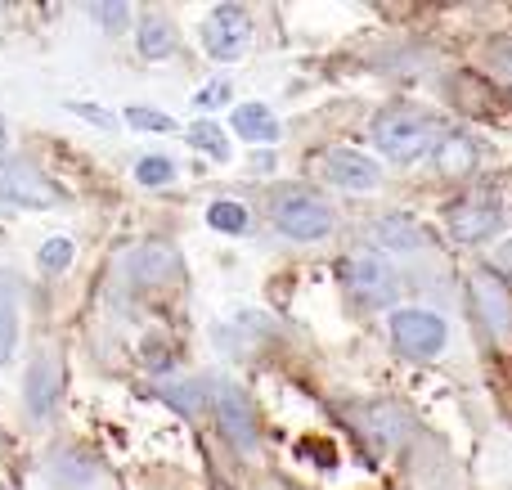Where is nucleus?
Segmentation results:
<instances>
[{
  "mask_svg": "<svg viewBox=\"0 0 512 490\" xmlns=\"http://www.w3.org/2000/svg\"><path fill=\"white\" fill-rule=\"evenodd\" d=\"M369 135L391 162H418L436 144V122L427 113H418V108L396 104V108H382V113L373 117Z\"/></svg>",
  "mask_w": 512,
  "mask_h": 490,
  "instance_id": "obj_1",
  "label": "nucleus"
},
{
  "mask_svg": "<svg viewBox=\"0 0 512 490\" xmlns=\"http://www.w3.org/2000/svg\"><path fill=\"white\" fill-rule=\"evenodd\" d=\"M270 216L288 239H301V243L324 239V234L333 230V212H328V203L319 194H310V189H301V185L279 189L274 203H270Z\"/></svg>",
  "mask_w": 512,
  "mask_h": 490,
  "instance_id": "obj_2",
  "label": "nucleus"
},
{
  "mask_svg": "<svg viewBox=\"0 0 512 490\" xmlns=\"http://www.w3.org/2000/svg\"><path fill=\"white\" fill-rule=\"evenodd\" d=\"M468 297H472V311H477L481 329H486L499 347H512V293H508L504 279H499L490 266L472 270Z\"/></svg>",
  "mask_w": 512,
  "mask_h": 490,
  "instance_id": "obj_3",
  "label": "nucleus"
},
{
  "mask_svg": "<svg viewBox=\"0 0 512 490\" xmlns=\"http://www.w3.org/2000/svg\"><path fill=\"white\" fill-rule=\"evenodd\" d=\"M450 329L436 311H423V306H405V311L391 315V342H396L400 356L409 360H432L436 351L445 347Z\"/></svg>",
  "mask_w": 512,
  "mask_h": 490,
  "instance_id": "obj_4",
  "label": "nucleus"
},
{
  "mask_svg": "<svg viewBox=\"0 0 512 490\" xmlns=\"http://www.w3.org/2000/svg\"><path fill=\"white\" fill-rule=\"evenodd\" d=\"M342 284L351 288V297L360 306H387L396 297V275L378 252H355L342 261Z\"/></svg>",
  "mask_w": 512,
  "mask_h": 490,
  "instance_id": "obj_5",
  "label": "nucleus"
},
{
  "mask_svg": "<svg viewBox=\"0 0 512 490\" xmlns=\"http://www.w3.org/2000/svg\"><path fill=\"white\" fill-rule=\"evenodd\" d=\"M54 203H59V189L27 158L0 162V207H54Z\"/></svg>",
  "mask_w": 512,
  "mask_h": 490,
  "instance_id": "obj_6",
  "label": "nucleus"
},
{
  "mask_svg": "<svg viewBox=\"0 0 512 490\" xmlns=\"http://www.w3.org/2000/svg\"><path fill=\"white\" fill-rule=\"evenodd\" d=\"M252 41V23L239 5H216L203 23V45L212 59H239Z\"/></svg>",
  "mask_w": 512,
  "mask_h": 490,
  "instance_id": "obj_7",
  "label": "nucleus"
},
{
  "mask_svg": "<svg viewBox=\"0 0 512 490\" xmlns=\"http://www.w3.org/2000/svg\"><path fill=\"white\" fill-rule=\"evenodd\" d=\"M445 225L459 243H486L504 225V212H499L495 198H454L445 207Z\"/></svg>",
  "mask_w": 512,
  "mask_h": 490,
  "instance_id": "obj_8",
  "label": "nucleus"
},
{
  "mask_svg": "<svg viewBox=\"0 0 512 490\" xmlns=\"http://www.w3.org/2000/svg\"><path fill=\"white\" fill-rule=\"evenodd\" d=\"M212 401H216V419H221L225 437H230L239 450H256V414H252L248 396H243V387L216 383Z\"/></svg>",
  "mask_w": 512,
  "mask_h": 490,
  "instance_id": "obj_9",
  "label": "nucleus"
},
{
  "mask_svg": "<svg viewBox=\"0 0 512 490\" xmlns=\"http://www.w3.org/2000/svg\"><path fill=\"white\" fill-rule=\"evenodd\" d=\"M324 176L333 180V185H342V189H378V180H382V171H378V162L373 158H364V153H355V149H328L324 153Z\"/></svg>",
  "mask_w": 512,
  "mask_h": 490,
  "instance_id": "obj_10",
  "label": "nucleus"
},
{
  "mask_svg": "<svg viewBox=\"0 0 512 490\" xmlns=\"http://www.w3.org/2000/svg\"><path fill=\"white\" fill-rule=\"evenodd\" d=\"M54 396H59V356L41 351L32 360V369H27V410L41 419V414H50Z\"/></svg>",
  "mask_w": 512,
  "mask_h": 490,
  "instance_id": "obj_11",
  "label": "nucleus"
},
{
  "mask_svg": "<svg viewBox=\"0 0 512 490\" xmlns=\"http://www.w3.org/2000/svg\"><path fill=\"white\" fill-rule=\"evenodd\" d=\"M373 243H382V248L391 252H414L427 243V230L418 221H409V216H382V221H373Z\"/></svg>",
  "mask_w": 512,
  "mask_h": 490,
  "instance_id": "obj_12",
  "label": "nucleus"
},
{
  "mask_svg": "<svg viewBox=\"0 0 512 490\" xmlns=\"http://www.w3.org/2000/svg\"><path fill=\"white\" fill-rule=\"evenodd\" d=\"M180 270V257L167 248V243H149V248H140L131 257V279L135 284H162V279H171Z\"/></svg>",
  "mask_w": 512,
  "mask_h": 490,
  "instance_id": "obj_13",
  "label": "nucleus"
},
{
  "mask_svg": "<svg viewBox=\"0 0 512 490\" xmlns=\"http://www.w3.org/2000/svg\"><path fill=\"white\" fill-rule=\"evenodd\" d=\"M472 167H477V144H472L468 135H445V140H436V171H441V176H468Z\"/></svg>",
  "mask_w": 512,
  "mask_h": 490,
  "instance_id": "obj_14",
  "label": "nucleus"
},
{
  "mask_svg": "<svg viewBox=\"0 0 512 490\" xmlns=\"http://www.w3.org/2000/svg\"><path fill=\"white\" fill-rule=\"evenodd\" d=\"M234 131H239L243 140H252V144L279 140V122H274V113L265 104H239L234 108Z\"/></svg>",
  "mask_w": 512,
  "mask_h": 490,
  "instance_id": "obj_15",
  "label": "nucleus"
},
{
  "mask_svg": "<svg viewBox=\"0 0 512 490\" xmlns=\"http://www.w3.org/2000/svg\"><path fill=\"white\" fill-rule=\"evenodd\" d=\"M14 342H18V306H14V288H9V279L0 275V365L14 356Z\"/></svg>",
  "mask_w": 512,
  "mask_h": 490,
  "instance_id": "obj_16",
  "label": "nucleus"
},
{
  "mask_svg": "<svg viewBox=\"0 0 512 490\" xmlns=\"http://www.w3.org/2000/svg\"><path fill=\"white\" fill-rule=\"evenodd\" d=\"M171 45H176V32H171L167 18H144L140 23V54L144 59H162V54H171Z\"/></svg>",
  "mask_w": 512,
  "mask_h": 490,
  "instance_id": "obj_17",
  "label": "nucleus"
},
{
  "mask_svg": "<svg viewBox=\"0 0 512 490\" xmlns=\"http://www.w3.org/2000/svg\"><path fill=\"white\" fill-rule=\"evenodd\" d=\"M369 432L378 437V446H400V437L409 432V423H405V414L400 410H391V405H378V410L369 414Z\"/></svg>",
  "mask_w": 512,
  "mask_h": 490,
  "instance_id": "obj_18",
  "label": "nucleus"
},
{
  "mask_svg": "<svg viewBox=\"0 0 512 490\" xmlns=\"http://www.w3.org/2000/svg\"><path fill=\"white\" fill-rule=\"evenodd\" d=\"M207 225L221 234H243L248 230V207L243 203H212L207 207Z\"/></svg>",
  "mask_w": 512,
  "mask_h": 490,
  "instance_id": "obj_19",
  "label": "nucleus"
},
{
  "mask_svg": "<svg viewBox=\"0 0 512 490\" xmlns=\"http://www.w3.org/2000/svg\"><path fill=\"white\" fill-rule=\"evenodd\" d=\"M135 180H140V185H171V180H176V162L149 153V158H140V167H135Z\"/></svg>",
  "mask_w": 512,
  "mask_h": 490,
  "instance_id": "obj_20",
  "label": "nucleus"
},
{
  "mask_svg": "<svg viewBox=\"0 0 512 490\" xmlns=\"http://www.w3.org/2000/svg\"><path fill=\"white\" fill-rule=\"evenodd\" d=\"M189 140H194V149H207V153H212L216 162L230 158V144H225L221 126H212V122H198L194 131H189Z\"/></svg>",
  "mask_w": 512,
  "mask_h": 490,
  "instance_id": "obj_21",
  "label": "nucleus"
},
{
  "mask_svg": "<svg viewBox=\"0 0 512 490\" xmlns=\"http://www.w3.org/2000/svg\"><path fill=\"white\" fill-rule=\"evenodd\" d=\"M41 270H50V275H59V270H68V261H72V239H45V248H41Z\"/></svg>",
  "mask_w": 512,
  "mask_h": 490,
  "instance_id": "obj_22",
  "label": "nucleus"
},
{
  "mask_svg": "<svg viewBox=\"0 0 512 490\" xmlns=\"http://www.w3.org/2000/svg\"><path fill=\"white\" fill-rule=\"evenodd\" d=\"M162 396H167L176 410H185V414H198V410H203V392H198L194 383H171V387H162Z\"/></svg>",
  "mask_w": 512,
  "mask_h": 490,
  "instance_id": "obj_23",
  "label": "nucleus"
},
{
  "mask_svg": "<svg viewBox=\"0 0 512 490\" xmlns=\"http://www.w3.org/2000/svg\"><path fill=\"white\" fill-rule=\"evenodd\" d=\"M126 122L140 131H176V122L167 113H153V108H126Z\"/></svg>",
  "mask_w": 512,
  "mask_h": 490,
  "instance_id": "obj_24",
  "label": "nucleus"
},
{
  "mask_svg": "<svg viewBox=\"0 0 512 490\" xmlns=\"http://www.w3.org/2000/svg\"><path fill=\"white\" fill-rule=\"evenodd\" d=\"M225 99H230V81H212V86H203V90L194 95V104H198V108H221Z\"/></svg>",
  "mask_w": 512,
  "mask_h": 490,
  "instance_id": "obj_25",
  "label": "nucleus"
},
{
  "mask_svg": "<svg viewBox=\"0 0 512 490\" xmlns=\"http://www.w3.org/2000/svg\"><path fill=\"white\" fill-rule=\"evenodd\" d=\"M490 270H495V275L504 279V284L512 279V239H508V243H499V248H495V266H490Z\"/></svg>",
  "mask_w": 512,
  "mask_h": 490,
  "instance_id": "obj_26",
  "label": "nucleus"
},
{
  "mask_svg": "<svg viewBox=\"0 0 512 490\" xmlns=\"http://www.w3.org/2000/svg\"><path fill=\"white\" fill-rule=\"evenodd\" d=\"M95 18L108 27H122L126 23V5H95Z\"/></svg>",
  "mask_w": 512,
  "mask_h": 490,
  "instance_id": "obj_27",
  "label": "nucleus"
},
{
  "mask_svg": "<svg viewBox=\"0 0 512 490\" xmlns=\"http://www.w3.org/2000/svg\"><path fill=\"white\" fill-rule=\"evenodd\" d=\"M0 153H5V122H0Z\"/></svg>",
  "mask_w": 512,
  "mask_h": 490,
  "instance_id": "obj_28",
  "label": "nucleus"
}]
</instances>
